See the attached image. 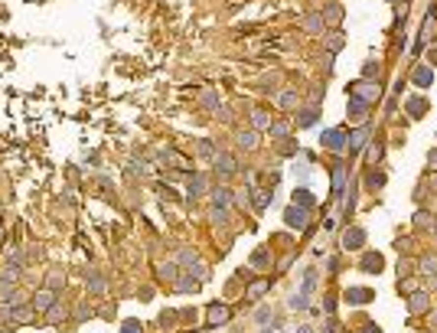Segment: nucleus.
Returning <instances> with one entry per match:
<instances>
[{"instance_id":"nucleus-35","label":"nucleus","mask_w":437,"mask_h":333,"mask_svg":"<svg viewBox=\"0 0 437 333\" xmlns=\"http://www.w3.org/2000/svg\"><path fill=\"white\" fill-rule=\"evenodd\" d=\"M255 320H258V324H264V320H271V307H261V310L255 314Z\"/></svg>"},{"instance_id":"nucleus-14","label":"nucleus","mask_w":437,"mask_h":333,"mask_svg":"<svg viewBox=\"0 0 437 333\" xmlns=\"http://www.w3.org/2000/svg\"><path fill=\"white\" fill-rule=\"evenodd\" d=\"M238 147H248V151H251V147H258V134H255V131H245V134H238Z\"/></svg>"},{"instance_id":"nucleus-8","label":"nucleus","mask_w":437,"mask_h":333,"mask_svg":"<svg viewBox=\"0 0 437 333\" xmlns=\"http://www.w3.org/2000/svg\"><path fill=\"white\" fill-rule=\"evenodd\" d=\"M346 297H349V304H369V301H372V291H365V288H353Z\"/></svg>"},{"instance_id":"nucleus-6","label":"nucleus","mask_w":437,"mask_h":333,"mask_svg":"<svg viewBox=\"0 0 437 333\" xmlns=\"http://www.w3.org/2000/svg\"><path fill=\"white\" fill-rule=\"evenodd\" d=\"M362 242H365L362 229H349V232L343 235V245H346V248H362Z\"/></svg>"},{"instance_id":"nucleus-21","label":"nucleus","mask_w":437,"mask_h":333,"mask_svg":"<svg viewBox=\"0 0 437 333\" xmlns=\"http://www.w3.org/2000/svg\"><path fill=\"white\" fill-rule=\"evenodd\" d=\"M251 193H255V196H251V199H255V206H258V209H264V206H268V203H271V196H268L264 189H251Z\"/></svg>"},{"instance_id":"nucleus-23","label":"nucleus","mask_w":437,"mask_h":333,"mask_svg":"<svg viewBox=\"0 0 437 333\" xmlns=\"http://www.w3.org/2000/svg\"><path fill=\"white\" fill-rule=\"evenodd\" d=\"M327 20H329V23H339V20H343V7H336V3L327 7Z\"/></svg>"},{"instance_id":"nucleus-11","label":"nucleus","mask_w":437,"mask_h":333,"mask_svg":"<svg viewBox=\"0 0 437 333\" xmlns=\"http://www.w3.org/2000/svg\"><path fill=\"white\" fill-rule=\"evenodd\" d=\"M212 199H216V206H218V209H228V203H232V189L218 186L216 193H212Z\"/></svg>"},{"instance_id":"nucleus-7","label":"nucleus","mask_w":437,"mask_h":333,"mask_svg":"<svg viewBox=\"0 0 437 333\" xmlns=\"http://www.w3.org/2000/svg\"><path fill=\"white\" fill-rule=\"evenodd\" d=\"M225 320H228V307L212 304V307H209V324H212V327H222Z\"/></svg>"},{"instance_id":"nucleus-27","label":"nucleus","mask_w":437,"mask_h":333,"mask_svg":"<svg viewBox=\"0 0 437 333\" xmlns=\"http://www.w3.org/2000/svg\"><path fill=\"white\" fill-rule=\"evenodd\" d=\"M121 333H144V327L137 324V320H124V327H121Z\"/></svg>"},{"instance_id":"nucleus-5","label":"nucleus","mask_w":437,"mask_h":333,"mask_svg":"<svg viewBox=\"0 0 437 333\" xmlns=\"http://www.w3.org/2000/svg\"><path fill=\"white\" fill-rule=\"evenodd\" d=\"M55 304V291L53 288H46V291H39L36 297H33V307H36V310H49V307Z\"/></svg>"},{"instance_id":"nucleus-12","label":"nucleus","mask_w":437,"mask_h":333,"mask_svg":"<svg viewBox=\"0 0 437 333\" xmlns=\"http://www.w3.org/2000/svg\"><path fill=\"white\" fill-rule=\"evenodd\" d=\"M294 203H300V209H313V196H310V189H294Z\"/></svg>"},{"instance_id":"nucleus-20","label":"nucleus","mask_w":437,"mask_h":333,"mask_svg":"<svg viewBox=\"0 0 437 333\" xmlns=\"http://www.w3.org/2000/svg\"><path fill=\"white\" fill-rule=\"evenodd\" d=\"M202 189H206V177H192V180H190V193H192V196H199Z\"/></svg>"},{"instance_id":"nucleus-3","label":"nucleus","mask_w":437,"mask_h":333,"mask_svg":"<svg viewBox=\"0 0 437 333\" xmlns=\"http://www.w3.org/2000/svg\"><path fill=\"white\" fill-rule=\"evenodd\" d=\"M284 222L291 225V229H307V209L287 206V212H284Z\"/></svg>"},{"instance_id":"nucleus-28","label":"nucleus","mask_w":437,"mask_h":333,"mask_svg":"<svg viewBox=\"0 0 437 333\" xmlns=\"http://www.w3.org/2000/svg\"><path fill=\"white\" fill-rule=\"evenodd\" d=\"M199 153H202V157H212V160H216V153H218V151L209 144V141H202V144H199Z\"/></svg>"},{"instance_id":"nucleus-10","label":"nucleus","mask_w":437,"mask_h":333,"mask_svg":"<svg viewBox=\"0 0 437 333\" xmlns=\"http://www.w3.org/2000/svg\"><path fill=\"white\" fill-rule=\"evenodd\" d=\"M313 288H317V268H307V274H303V291H300V294L310 297V294H313Z\"/></svg>"},{"instance_id":"nucleus-9","label":"nucleus","mask_w":437,"mask_h":333,"mask_svg":"<svg viewBox=\"0 0 437 333\" xmlns=\"http://www.w3.org/2000/svg\"><path fill=\"white\" fill-rule=\"evenodd\" d=\"M365 137H369V127H359V131H355V134H349V151H359V147L365 144Z\"/></svg>"},{"instance_id":"nucleus-4","label":"nucleus","mask_w":437,"mask_h":333,"mask_svg":"<svg viewBox=\"0 0 437 333\" xmlns=\"http://www.w3.org/2000/svg\"><path fill=\"white\" fill-rule=\"evenodd\" d=\"M353 95H355V98H362L365 105H369V101H372L375 95H379V85H369V82H359V85H353Z\"/></svg>"},{"instance_id":"nucleus-15","label":"nucleus","mask_w":437,"mask_h":333,"mask_svg":"<svg viewBox=\"0 0 437 333\" xmlns=\"http://www.w3.org/2000/svg\"><path fill=\"white\" fill-rule=\"evenodd\" d=\"M362 111H365V101H362V98H355V95H353V101H349V118H365Z\"/></svg>"},{"instance_id":"nucleus-25","label":"nucleus","mask_w":437,"mask_h":333,"mask_svg":"<svg viewBox=\"0 0 437 333\" xmlns=\"http://www.w3.org/2000/svg\"><path fill=\"white\" fill-rule=\"evenodd\" d=\"M414 82H418L421 89H424V85H431V69H418V72H414Z\"/></svg>"},{"instance_id":"nucleus-34","label":"nucleus","mask_w":437,"mask_h":333,"mask_svg":"<svg viewBox=\"0 0 437 333\" xmlns=\"http://www.w3.org/2000/svg\"><path fill=\"white\" fill-rule=\"evenodd\" d=\"M251 121H255V127H271V124H268V115H264V111H255V118H251Z\"/></svg>"},{"instance_id":"nucleus-30","label":"nucleus","mask_w":437,"mask_h":333,"mask_svg":"<svg viewBox=\"0 0 437 333\" xmlns=\"http://www.w3.org/2000/svg\"><path fill=\"white\" fill-rule=\"evenodd\" d=\"M281 105H284V108H294V105H297V95H294V91H284V95H281Z\"/></svg>"},{"instance_id":"nucleus-26","label":"nucleus","mask_w":437,"mask_h":333,"mask_svg":"<svg viewBox=\"0 0 437 333\" xmlns=\"http://www.w3.org/2000/svg\"><path fill=\"white\" fill-rule=\"evenodd\" d=\"M313 121H317V108H307V111L300 115V127H310Z\"/></svg>"},{"instance_id":"nucleus-36","label":"nucleus","mask_w":437,"mask_h":333,"mask_svg":"<svg viewBox=\"0 0 437 333\" xmlns=\"http://www.w3.org/2000/svg\"><path fill=\"white\" fill-rule=\"evenodd\" d=\"M339 46H343V36H339V33H333V36H329V53H336Z\"/></svg>"},{"instance_id":"nucleus-13","label":"nucleus","mask_w":437,"mask_h":333,"mask_svg":"<svg viewBox=\"0 0 437 333\" xmlns=\"http://www.w3.org/2000/svg\"><path fill=\"white\" fill-rule=\"evenodd\" d=\"M88 288H91V294H101L105 291V281H101L98 271H88Z\"/></svg>"},{"instance_id":"nucleus-1","label":"nucleus","mask_w":437,"mask_h":333,"mask_svg":"<svg viewBox=\"0 0 437 333\" xmlns=\"http://www.w3.org/2000/svg\"><path fill=\"white\" fill-rule=\"evenodd\" d=\"M320 141H323V147H327V151H346V134H343V131H323V137H320Z\"/></svg>"},{"instance_id":"nucleus-2","label":"nucleus","mask_w":437,"mask_h":333,"mask_svg":"<svg viewBox=\"0 0 437 333\" xmlns=\"http://www.w3.org/2000/svg\"><path fill=\"white\" fill-rule=\"evenodd\" d=\"M216 170L222 173V177H232V173L238 170V160L232 157V153H222V151H218V153H216Z\"/></svg>"},{"instance_id":"nucleus-39","label":"nucleus","mask_w":437,"mask_h":333,"mask_svg":"<svg viewBox=\"0 0 437 333\" xmlns=\"http://www.w3.org/2000/svg\"><path fill=\"white\" fill-rule=\"evenodd\" d=\"M327 333H339V327H336V320H329V324H327Z\"/></svg>"},{"instance_id":"nucleus-38","label":"nucleus","mask_w":437,"mask_h":333,"mask_svg":"<svg viewBox=\"0 0 437 333\" xmlns=\"http://www.w3.org/2000/svg\"><path fill=\"white\" fill-rule=\"evenodd\" d=\"M49 317H53V320H62L65 310H59V304H53V307H49Z\"/></svg>"},{"instance_id":"nucleus-31","label":"nucleus","mask_w":437,"mask_h":333,"mask_svg":"<svg viewBox=\"0 0 437 333\" xmlns=\"http://www.w3.org/2000/svg\"><path fill=\"white\" fill-rule=\"evenodd\" d=\"M424 304H428V297L424 294H411V310H421Z\"/></svg>"},{"instance_id":"nucleus-22","label":"nucleus","mask_w":437,"mask_h":333,"mask_svg":"<svg viewBox=\"0 0 437 333\" xmlns=\"http://www.w3.org/2000/svg\"><path fill=\"white\" fill-rule=\"evenodd\" d=\"M424 108H428V105H424V98H411V101H408V111H411L414 118H421V111H424Z\"/></svg>"},{"instance_id":"nucleus-19","label":"nucleus","mask_w":437,"mask_h":333,"mask_svg":"<svg viewBox=\"0 0 437 333\" xmlns=\"http://www.w3.org/2000/svg\"><path fill=\"white\" fill-rule=\"evenodd\" d=\"M303 27H307L310 33H320V30H323V17H307L303 20Z\"/></svg>"},{"instance_id":"nucleus-40","label":"nucleus","mask_w":437,"mask_h":333,"mask_svg":"<svg viewBox=\"0 0 437 333\" xmlns=\"http://www.w3.org/2000/svg\"><path fill=\"white\" fill-rule=\"evenodd\" d=\"M362 333H382V330H379V327H375V324H372V327H365V330H362Z\"/></svg>"},{"instance_id":"nucleus-32","label":"nucleus","mask_w":437,"mask_h":333,"mask_svg":"<svg viewBox=\"0 0 437 333\" xmlns=\"http://www.w3.org/2000/svg\"><path fill=\"white\" fill-rule=\"evenodd\" d=\"M291 307H294V310H303V307H307V297H303V294H294V297H291Z\"/></svg>"},{"instance_id":"nucleus-33","label":"nucleus","mask_w":437,"mask_h":333,"mask_svg":"<svg viewBox=\"0 0 437 333\" xmlns=\"http://www.w3.org/2000/svg\"><path fill=\"white\" fill-rule=\"evenodd\" d=\"M284 134H287V124H284V121L271 124V137H284Z\"/></svg>"},{"instance_id":"nucleus-41","label":"nucleus","mask_w":437,"mask_h":333,"mask_svg":"<svg viewBox=\"0 0 437 333\" xmlns=\"http://www.w3.org/2000/svg\"><path fill=\"white\" fill-rule=\"evenodd\" d=\"M428 160H431V163H434V167H437V151H431V157H428Z\"/></svg>"},{"instance_id":"nucleus-37","label":"nucleus","mask_w":437,"mask_h":333,"mask_svg":"<svg viewBox=\"0 0 437 333\" xmlns=\"http://www.w3.org/2000/svg\"><path fill=\"white\" fill-rule=\"evenodd\" d=\"M202 105H209V108H216V105H218V98L212 95V91H206V95H202Z\"/></svg>"},{"instance_id":"nucleus-17","label":"nucleus","mask_w":437,"mask_h":333,"mask_svg":"<svg viewBox=\"0 0 437 333\" xmlns=\"http://www.w3.org/2000/svg\"><path fill=\"white\" fill-rule=\"evenodd\" d=\"M343 177H346V167L336 163V170H333V186H336V193H343Z\"/></svg>"},{"instance_id":"nucleus-24","label":"nucleus","mask_w":437,"mask_h":333,"mask_svg":"<svg viewBox=\"0 0 437 333\" xmlns=\"http://www.w3.org/2000/svg\"><path fill=\"white\" fill-rule=\"evenodd\" d=\"M264 291H268V281H255V284L248 288V297H261Z\"/></svg>"},{"instance_id":"nucleus-29","label":"nucleus","mask_w":437,"mask_h":333,"mask_svg":"<svg viewBox=\"0 0 437 333\" xmlns=\"http://www.w3.org/2000/svg\"><path fill=\"white\" fill-rule=\"evenodd\" d=\"M251 265H255V268L268 265V252H264V248H258V252H255V258H251Z\"/></svg>"},{"instance_id":"nucleus-16","label":"nucleus","mask_w":437,"mask_h":333,"mask_svg":"<svg viewBox=\"0 0 437 333\" xmlns=\"http://www.w3.org/2000/svg\"><path fill=\"white\" fill-rule=\"evenodd\" d=\"M160 278H166V281H176V278H180V268H176L173 261H170V265H160Z\"/></svg>"},{"instance_id":"nucleus-18","label":"nucleus","mask_w":437,"mask_h":333,"mask_svg":"<svg viewBox=\"0 0 437 333\" xmlns=\"http://www.w3.org/2000/svg\"><path fill=\"white\" fill-rule=\"evenodd\" d=\"M362 268H365V271H379V268H382V258H379V255H365V258H362Z\"/></svg>"}]
</instances>
